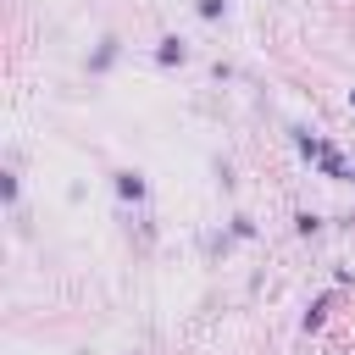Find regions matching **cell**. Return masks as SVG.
I'll return each mask as SVG.
<instances>
[{
  "label": "cell",
  "instance_id": "cell-1",
  "mask_svg": "<svg viewBox=\"0 0 355 355\" xmlns=\"http://www.w3.org/2000/svg\"><path fill=\"white\" fill-rule=\"evenodd\" d=\"M155 61H161V67H183V61H189V44H183V39H161Z\"/></svg>",
  "mask_w": 355,
  "mask_h": 355
},
{
  "label": "cell",
  "instance_id": "cell-2",
  "mask_svg": "<svg viewBox=\"0 0 355 355\" xmlns=\"http://www.w3.org/2000/svg\"><path fill=\"white\" fill-rule=\"evenodd\" d=\"M116 194L122 200H144V178L139 172H116Z\"/></svg>",
  "mask_w": 355,
  "mask_h": 355
},
{
  "label": "cell",
  "instance_id": "cell-3",
  "mask_svg": "<svg viewBox=\"0 0 355 355\" xmlns=\"http://www.w3.org/2000/svg\"><path fill=\"white\" fill-rule=\"evenodd\" d=\"M111 55H116V39H100V50H94V61H89V67H94V72H105V67H111Z\"/></svg>",
  "mask_w": 355,
  "mask_h": 355
},
{
  "label": "cell",
  "instance_id": "cell-4",
  "mask_svg": "<svg viewBox=\"0 0 355 355\" xmlns=\"http://www.w3.org/2000/svg\"><path fill=\"white\" fill-rule=\"evenodd\" d=\"M316 161H322V172H327V178H349V166H344V161H338V155H333V150H322V155H316Z\"/></svg>",
  "mask_w": 355,
  "mask_h": 355
},
{
  "label": "cell",
  "instance_id": "cell-5",
  "mask_svg": "<svg viewBox=\"0 0 355 355\" xmlns=\"http://www.w3.org/2000/svg\"><path fill=\"white\" fill-rule=\"evenodd\" d=\"M200 17H205V22H216V17H222V0H200Z\"/></svg>",
  "mask_w": 355,
  "mask_h": 355
},
{
  "label": "cell",
  "instance_id": "cell-6",
  "mask_svg": "<svg viewBox=\"0 0 355 355\" xmlns=\"http://www.w3.org/2000/svg\"><path fill=\"white\" fill-rule=\"evenodd\" d=\"M349 105H355V89H349Z\"/></svg>",
  "mask_w": 355,
  "mask_h": 355
}]
</instances>
